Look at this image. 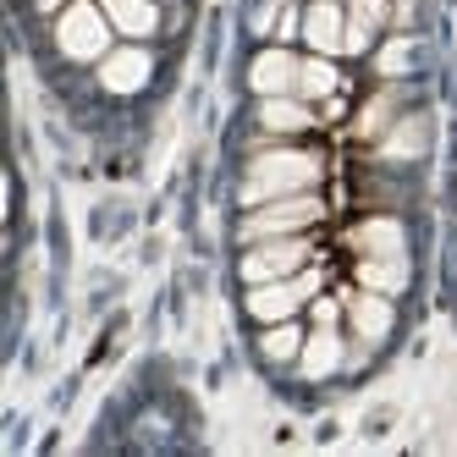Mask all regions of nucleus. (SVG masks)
I'll return each instance as SVG.
<instances>
[{
  "mask_svg": "<svg viewBox=\"0 0 457 457\" xmlns=\"http://www.w3.org/2000/svg\"><path fill=\"white\" fill-rule=\"evenodd\" d=\"M314 182H320V154H309V149H265L243 177V199L248 204H270V199L303 193Z\"/></svg>",
  "mask_w": 457,
  "mask_h": 457,
  "instance_id": "nucleus-1",
  "label": "nucleus"
},
{
  "mask_svg": "<svg viewBox=\"0 0 457 457\" xmlns=\"http://www.w3.org/2000/svg\"><path fill=\"white\" fill-rule=\"evenodd\" d=\"M55 39H61V50H67L72 61H100L105 45H111V17H105V6H88V0L67 6V12H61Z\"/></svg>",
  "mask_w": 457,
  "mask_h": 457,
  "instance_id": "nucleus-2",
  "label": "nucleus"
},
{
  "mask_svg": "<svg viewBox=\"0 0 457 457\" xmlns=\"http://www.w3.org/2000/svg\"><path fill=\"white\" fill-rule=\"evenodd\" d=\"M320 220V199L314 193H287V199H270L265 210H253L243 220V237H287V232H303V226Z\"/></svg>",
  "mask_w": 457,
  "mask_h": 457,
  "instance_id": "nucleus-3",
  "label": "nucleus"
},
{
  "mask_svg": "<svg viewBox=\"0 0 457 457\" xmlns=\"http://www.w3.org/2000/svg\"><path fill=\"white\" fill-rule=\"evenodd\" d=\"M314 292H320V276L309 270V276H298V281H259L253 292H248V314L253 320H265V325H276V320H287L292 309H298L303 298H314Z\"/></svg>",
  "mask_w": 457,
  "mask_h": 457,
  "instance_id": "nucleus-4",
  "label": "nucleus"
},
{
  "mask_svg": "<svg viewBox=\"0 0 457 457\" xmlns=\"http://www.w3.org/2000/svg\"><path fill=\"white\" fill-rule=\"evenodd\" d=\"M309 259V248L298 243V237H287V243H265V248H253L248 259H243V281H281V276H292Z\"/></svg>",
  "mask_w": 457,
  "mask_h": 457,
  "instance_id": "nucleus-5",
  "label": "nucleus"
},
{
  "mask_svg": "<svg viewBox=\"0 0 457 457\" xmlns=\"http://www.w3.org/2000/svg\"><path fill=\"white\" fill-rule=\"evenodd\" d=\"M149 50H116V55H105L100 61V83L111 88V94H133V88H144L149 83Z\"/></svg>",
  "mask_w": 457,
  "mask_h": 457,
  "instance_id": "nucleus-6",
  "label": "nucleus"
},
{
  "mask_svg": "<svg viewBox=\"0 0 457 457\" xmlns=\"http://www.w3.org/2000/svg\"><path fill=\"white\" fill-rule=\"evenodd\" d=\"M347 243L358 248V259H391V253H403V226L397 220H364L347 232Z\"/></svg>",
  "mask_w": 457,
  "mask_h": 457,
  "instance_id": "nucleus-7",
  "label": "nucleus"
},
{
  "mask_svg": "<svg viewBox=\"0 0 457 457\" xmlns=\"http://www.w3.org/2000/svg\"><path fill=\"white\" fill-rule=\"evenodd\" d=\"M298 61H292L287 50H265L253 61V72H248V83L259 88V94H287V88H298Z\"/></svg>",
  "mask_w": 457,
  "mask_h": 457,
  "instance_id": "nucleus-8",
  "label": "nucleus"
},
{
  "mask_svg": "<svg viewBox=\"0 0 457 457\" xmlns=\"http://www.w3.org/2000/svg\"><path fill=\"white\" fill-rule=\"evenodd\" d=\"M342 34H347V22H342V6H337V0H320V6H309L303 39H309L314 50H342Z\"/></svg>",
  "mask_w": 457,
  "mask_h": 457,
  "instance_id": "nucleus-9",
  "label": "nucleus"
},
{
  "mask_svg": "<svg viewBox=\"0 0 457 457\" xmlns=\"http://www.w3.org/2000/svg\"><path fill=\"white\" fill-rule=\"evenodd\" d=\"M353 314V331L364 337V342H380L391 331V303H386V292H358V298L347 303Z\"/></svg>",
  "mask_w": 457,
  "mask_h": 457,
  "instance_id": "nucleus-10",
  "label": "nucleus"
},
{
  "mask_svg": "<svg viewBox=\"0 0 457 457\" xmlns=\"http://www.w3.org/2000/svg\"><path fill=\"white\" fill-rule=\"evenodd\" d=\"M298 364H303V375H309V380H325V375H337V364H342V342H337V331H331V325H320V331L303 342Z\"/></svg>",
  "mask_w": 457,
  "mask_h": 457,
  "instance_id": "nucleus-11",
  "label": "nucleus"
},
{
  "mask_svg": "<svg viewBox=\"0 0 457 457\" xmlns=\"http://www.w3.org/2000/svg\"><path fill=\"white\" fill-rule=\"evenodd\" d=\"M424 144H430V121H424V116H403V121L380 138V154H386V160H419Z\"/></svg>",
  "mask_w": 457,
  "mask_h": 457,
  "instance_id": "nucleus-12",
  "label": "nucleus"
},
{
  "mask_svg": "<svg viewBox=\"0 0 457 457\" xmlns=\"http://www.w3.org/2000/svg\"><path fill=\"white\" fill-rule=\"evenodd\" d=\"M259 121H265L270 133H303V127L314 121V111L298 105V100H287V94H265V105H259Z\"/></svg>",
  "mask_w": 457,
  "mask_h": 457,
  "instance_id": "nucleus-13",
  "label": "nucleus"
},
{
  "mask_svg": "<svg viewBox=\"0 0 457 457\" xmlns=\"http://www.w3.org/2000/svg\"><path fill=\"white\" fill-rule=\"evenodd\" d=\"M105 6V17H111V28H121V34H133V39H144V34H154V6L149 0H100Z\"/></svg>",
  "mask_w": 457,
  "mask_h": 457,
  "instance_id": "nucleus-14",
  "label": "nucleus"
},
{
  "mask_svg": "<svg viewBox=\"0 0 457 457\" xmlns=\"http://www.w3.org/2000/svg\"><path fill=\"white\" fill-rule=\"evenodd\" d=\"M358 281H364L370 292H403V287H408V253L364 259V265H358Z\"/></svg>",
  "mask_w": 457,
  "mask_h": 457,
  "instance_id": "nucleus-15",
  "label": "nucleus"
},
{
  "mask_svg": "<svg viewBox=\"0 0 457 457\" xmlns=\"http://www.w3.org/2000/svg\"><path fill=\"white\" fill-rule=\"evenodd\" d=\"M259 347H265V358H276V364H281V358L303 353V337L292 331V325H281V320H276V331H265V342H259Z\"/></svg>",
  "mask_w": 457,
  "mask_h": 457,
  "instance_id": "nucleus-16",
  "label": "nucleus"
},
{
  "mask_svg": "<svg viewBox=\"0 0 457 457\" xmlns=\"http://www.w3.org/2000/svg\"><path fill=\"white\" fill-rule=\"evenodd\" d=\"M298 88H303V94H331V88H337V67H331V61H303Z\"/></svg>",
  "mask_w": 457,
  "mask_h": 457,
  "instance_id": "nucleus-17",
  "label": "nucleus"
},
{
  "mask_svg": "<svg viewBox=\"0 0 457 457\" xmlns=\"http://www.w3.org/2000/svg\"><path fill=\"white\" fill-rule=\"evenodd\" d=\"M391 111H397V94H375V100H370V111L358 116V133H364V138H375L380 127L391 121Z\"/></svg>",
  "mask_w": 457,
  "mask_h": 457,
  "instance_id": "nucleus-18",
  "label": "nucleus"
},
{
  "mask_svg": "<svg viewBox=\"0 0 457 457\" xmlns=\"http://www.w3.org/2000/svg\"><path fill=\"white\" fill-rule=\"evenodd\" d=\"M408 55H413V45H408V39H391V45L380 50V61H375V67H380L386 78H397V72H408Z\"/></svg>",
  "mask_w": 457,
  "mask_h": 457,
  "instance_id": "nucleus-19",
  "label": "nucleus"
},
{
  "mask_svg": "<svg viewBox=\"0 0 457 457\" xmlns=\"http://www.w3.org/2000/svg\"><path fill=\"white\" fill-rule=\"evenodd\" d=\"M347 22H358V28H380V22H386V0H353Z\"/></svg>",
  "mask_w": 457,
  "mask_h": 457,
  "instance_id": "nucleus-20",
  "label": "nucleus"
},
{
  "mask_svg": "<svg viewBox=\"0 0 457 457\" xmlns=\"http://www.w3.org/2000/svg\"><path fill=\"white\" fill-rule=\"evenodd\" d=\"M370 34H375V28H358V22H347V34H342V50H364V45H370Z\"/></svg>",
  "mask_w": 457,
  "mask_h": 457,
  "instance_id": "nucleus-21",
  "label": "nucleus"
},
{
  "mask_svg": "<svg viewBox=\"0 0 457 457\" xmlns=\"http://www.w3.org/2000/svg\"><path fill=\"white\" fill-rule=\"evenodd\" d=\"M314 320H320V325H337V303L320 298V303H314Z\"/></svg>",
  "mask_w": 457,
  "mask_h": 457,
  "instance_id": "nucleus-22",
  "label": "nucleus"
}]
</instances>
